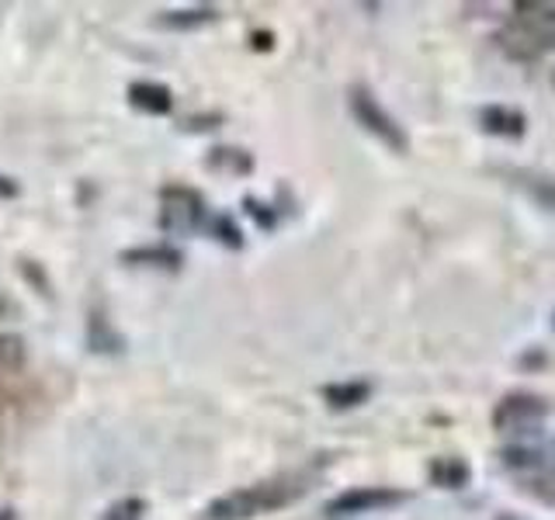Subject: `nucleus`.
Wrapping results in <instances>:
<instances>
[{"label":"nucleus","mask_w":555,"mask_h":520,"mask_svg":"<svg viewBox=\"0 0 555 520\" xmlns=\"http://www.w3.org/2000/svg\"><path fill=\"white\" fill-rule=\"evenodd\" d=\"M496 520H517V517H511V514H500Z\"/></svg>","instance_id":"obj_16"},{"label":"nucleus","mask_w":555,"mask_h":520,"mask_svg":"<svg viewBox=\"0 0 555 520\" xmlns=\"http://www.w3.org/2000/svg\"><path fill=\"white\" fill-rule=\"evenodd\" d=\"M212 225H216V230L222 233V243H230V247H240V233H236V225L230 222V219H225V216H219V219H212Z\"/></svg>","instance_id":"obj_14"},{"label":"nucleus","mask_w":555,"mask_h":520,"mask_svg":"<svg viewBox=\"0 0 555 520\" xmlns=\"http://www.w3.org/2000/svg\"><path fill=\"white\" fill-rule=\"evenodd\" d=\"M517 416V427H525V424H538L545 416V406H542V399H531V395H511L507 403H503L496 410V416Z\"/></svg>","instance_id":"obj_9"},{"label":"nucleus","mask_w":555,"mask_h":520,"mask_svg":"<svg viewBox=\"0 0 555 520\" xmlns=\"http://www.w3.org/2000/svg\"><path fill=\"white\" fill-rule=\"evenodd\" d=\"M306 490H309L306 476H278V479L254 482V485H243V490L225 493L205 510V517L208 520H250V517L288 507V503L295 496H302Z\"/></svg>","instance_id":"obj_1"},{"label":"nucleus","mask_w":555,"mask_h":520,"mask_svg":"<svg viewBox=\"0 0 555 520\" xmlns=\"http://www.w3.org/2000/svg\"><path fill=\"white\" fill-rule=\"evenodd\" d=\"M406 493L389 490V485H354L340 496H334L326 503V514L330 517H354V514H372V510H386L403 503Z\"/></svg>","instance_id":"obj_4"},{"label":"nucleus","mask_w":555,"mask_h":520,"mask_svg":"<svg viewBox=\"0 0 555 520\" xmlns=\"http://www.w3.org/2000/svg\"><path fill=\"white\" fill-rule=\"evenodd\" d=\"M347 104H351V115L358 118V126L364 132H372L382 146H389L392 153H406L410 150V139L403 132V126L382 108L378 98L369 91V87H351V94H347Z\"/></svg>","instance_id":"obj_2"},{"label":"nucleus","mask_w":555,"mask_h":520,"mask_svg":"<svg viewBox=\"0 0 555 520\" xmlns=\"http://www.w3.org/2000/svg\"><path fill=\"white\" fill-rule=\"evenodd\" d=\"M129 104H135V108L146 115H167L173 108V94L167 83L135 80V83H129Z\"/></svg>","instance_id":"obj_5"},{"label":"nucleus","mask_w":555,"mask_h":520,"mask_svg":"<svg viewBox=\"0 0 555 520\" xmlns=\"http://www.w3.org/2000/svg\"><path fill=\"white\" fill-rule=\"evenodd\" d=\"M126 264H135V268H178L181 264V250L173 247H135V250H126L121 253Z\"/></svg>","instance_id":"obj_8"},{"label":"nucleus","mask_w":555,"mask_h":520,"mask_svg":"<svg viewBox=\"0 0 555 520\" xmlns=\"http://www.w3.org/2000/svg\"><path fill=\"white\" fill-rule=\"evenodd\" d=\"M430 476H434V482H441V485H448V490H459V485L465 482V465L462 461H451V458H444V461H438L430 468Z\"/></svg>","instance_id":"obj_13"},{"label":"nucleus","mask_w":555,"mask_h":520,"mask_svg":"<svg viewBox=\"0 0 555 520\" xmlns=\"http://www.w3.org/2000/svg\"><path fill=\"white\" fill-rule=\"evenodd\" d=\"M479 121H482V129L490 135H511V139L525 135V126H528L525 115L514 112V108H503V104H490V108H482Z\"/></svg>","instance_id":"obj_6"},{"label":"nucleus","mask_w":555,"mask_h":520,"mask_svg":"<svg viewBox=\"0 0 555 520\" xmlns=\"http://www.w3.org/2000/svg\"><path fill=\"white\" fill-rule=\"evenodd\" d=\"M146 517V499L139 496H121L115 499L108 510H104L101 520H143Z\"/></svg>","instance_id":"obj_11"},{"label":"nucleus","mask_w":555,"mask_h":520,"mask_svg":"<svg viewBox=\"0 0 555 520\" xmlns=\"http://www.w3.org/2000/svg\"><path fill=\"white\" fill-rule=\"evenodd\" d=\"M216 17V11L212 8H188V11H167L164 17H160V25L164 28H178V31H184V28H202V25H208Z\"/></svg>","instance_id":"obj_10"},{"label":"nucleus","mask_w":555,"mask_h":520,"mask_svg":"<svg viewBox=\"0 0 555 520\" xmlns=\"http://www.w3.org/2000/svg\"><path fill=\"white\" fill-rule=\"evenodd\" d=\"M160 225L164 233L173 236H191L205 225V202L198 191L170 184L160 191Z\"/></svg>","instance_id":"obj_3"},{"label":"nucleus","mask_w":555,"mask_h":520,"mask_svg":"<svg viewBox=\"0 0 555 520\" xmlns=\"http://www.w3.org/2000/svg\"><path fill=\"white\" fill-rule=\"evenodd\" d=\"M14 195H17V181H11V178L0 173V198H14Z\"/></svg>","instance_id":"obj_15"},{"label":"nucleus","mask_w":555,"mask_h":520,"mask_svg":"<svg viewBox=\"0 0 555 520\" xmlns=\"http://www.w3.org/2000/svg\"><path fill=\"white\" fill-rule=\"evenodd\" d=\"M517 178L525 181V191H531L545 208H555V181L552 178H538V173H525V170H520Z\"/></svg>","instance_id":"obj_12"},{"label":"nucleus","mask_w":555,"mask_h":520,"mask_svg":"<svg viewBox=\"0 0 555 520\" xmlns=\"http://www.w3.org/2000/svg\"><path fill=\"white\" fill-rule=\"evenodd\" d=\"M372 395V386L369 381H337V386H326L323 389V399L334 410H351V406H361L364 399Z\"/></svg>","instance_id":"obj_7"}]
</instances>
